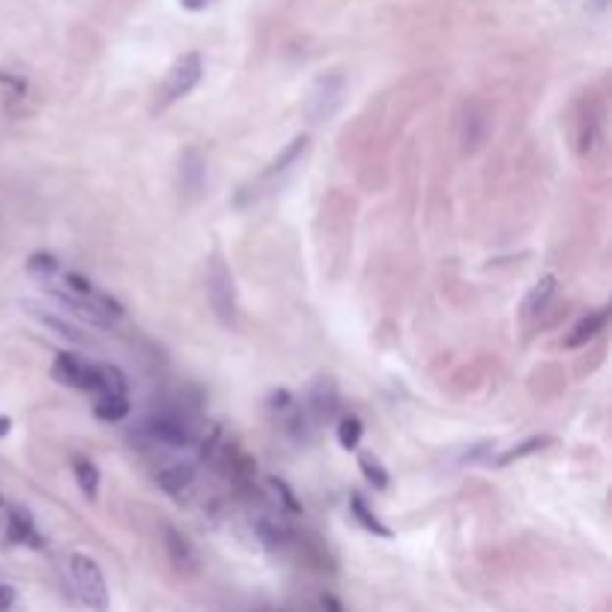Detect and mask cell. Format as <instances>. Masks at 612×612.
<instances>
[{"label":"cell","instance_id":"1","mask_svg":"<svg viewBox=\"0 0 612 612\" xmlns=\"http://www.w3.org/2000/svg\"><path fill=\"white\" fill-rule=\"evenodd\" d=\"M69 574H72V585H75L78 598L87 609L93 612L108 609V583H105L99 561L87 556V553H75L69 559Z\"/></svg>","mask_w":612,"mask_h":612},{"label":"cell","instance_id":"2","mask_svg":"<svg viewBox=\"0 0 612 612\" xmlns=\"http://www.w3.org/2000/svg\"><path fill=\"white\" fill-rule=\"evenodd\" d=\"M203 78V57L198 51H189L183 54L174 67L168 69L165 81H161L159 93H156V105H153V111H165L170 108L174 102H179L183 96H189L194 87H198V81Z\"/></svg>","mask_w":612,"mask_h":612},{"label":"cell","instance_id":"3","mask_svg":"<svg viewBox=\"0 0 612 612\" xmlns=\"http://www.w3.org/2000/svg\"><path fill=\"white\" fill-rule=\"evenodd\" d=\"M344 93H347V81L341 72H326L311 84L305 96V117L311 122H326L332 120L338 108L344 105Z\"/></svg>","mask_w":612,"mask_h":612},{"label":"cell","instance_id":"4","mask_svg":"<svg viewBox=\"0 0 612 612\" xmlns=\"http://www.w3.org/2000/svg\"><path fill=\"white\" fill-rule=\"evenodd\" d=\"M207 296H209V305H212V311H216L218 320L233 323V314H236L233 275L218 255H212L209 266H207Z\"/></svg>","mask_w":612,"mask_h":612},{"label":"cell","instance_id":"5","mask_svg":"<svg viewBox=\"0 0 612 612\" xmlns=\"http://www.w3.org/2000/svg\"><path fill=\"white\" fill-rule=\"evenodd\" d=\"M144 434L159 445L168 448H189L194 443V430L189 428V421L183 419L179 412L161 410L153 412L150 419L144 421Z\"/></svg>","mask_w":612,"mask_h":612},{"label":"cell","instance_id":"6","mask_svg":"<svg viewBox=\"0 0 612 612\" xmlns=\"http://www.w3.org/2000/svg\"><path fill=\"white\" fill-rule=\"evenodd\" d=\"M51 377L57 382H63V386H69V388L90 391V395H93V388H96V362H87L84 356L72 353V349H60V353L54 356Z\"/></svg>","mask_w":612,"mask_h":612},{"label":"cell","instance_id":"7","mask_svg":"<svg viewBox=\"0 0 612 612\" xmlns=\"http://www.w3.org/2000/svg\"><path fill=\"white\" fill-rule=\"evenodd\" d=\"M177 177H179V192H183V198L198 200L203 189H207V159H203V153L198 146H189V150L179 156Z\"/></svg>","mask_w":612,"mask_h":612},{"label":"cell","instance_id":"8","mask_svg":"<svg viewBox=\"0 0 612 612\" xmlns=\"http://www.w3.org/2000/svg\"><path fill=\"white\" fill-rule=\"evenodd\" d=\"M6 544L30 546V550H39L45 544L43 535L36 532V517L24 505H10L6 508Z\"/></svg>","mask_w":612,"mask_h":612},{"label":"cell","instance_id":"9","mask_svg":"<svg viewBox=\"0 0 612 612\" xmlns=\"http://www.w3.org/2000/svg\"><path fill=\"white\" fill-rule=\"evenodd\" d=\"M161 537H165V553H168L170 565H174L177 570H183V574H194V570L200 568V559H198V553H194L192 541L179 532L177 526H170V523L161 526Z\"/></svg>","mask_w":612,"mask_h":612},{"label":"cell","instance_id":"10","mask_svg":"<svg viewBox=\"0 0 612 612\" xmlns=\"http://www.w3.org/2000/svg\"><path fill=\"white\" fill-rule=\"evenodd\" d=\"M338 406H341V395H338V386H334V380L323 377L317 380V386L311 388V397H308V410H311L314 421H332L334 415H338Z\"/></svg>","mask_w":612,"mask_h":612},{"label":"cell","instance_id":"11","mask_svg":"<svg viewBox=\"0 0 612 612\" xmlns=\"http://www.w3.org/2000/svg\"><path fill=\"white\" fill-rule=\"evenodd\" d=\"M607 320H609V314H607V308H598V311H589L579 320L574 329H570V334L565 338V347L568 349H577V347H585L589 341H594L598 334L607 329Z\"/></svg>","mask_w":612,"mask_h":612},{"label":"cell","instance_id":"12","mask_svg":"<svg viewBox=\"0 0 612 612\" xmlns=\"http://www.w3.org/2000/svg\"><path fill=\"white\" fill-rule=\"evenodd\" d=\"M72 475H75V484L87 499H96L102 487V472L93 463V457L87 454H72Z\"/></svg>","mask_w":612,"mask_h":612},{"label":"cell","instance_id":"13","mask_svg":"<svg viewBox=\"0 0 612 612\" xmlns=\"http://www.w3.org/2000/svg\"><path fill=\"white\" fill-rule=\"evenodd\" d=\"M96 397H126L129 395V380L120 367L96 362Z\"/></svg>","mask_w":612,"mask_h":612},{"label":"cell","instance_id":"14","mask_svg":"<svg viewBox=\"0 0 612 612\" xmlns=\"http://www.w3.org/2000/svg\"><path fill=\"white\" fill-rule=\"evenodd\" d=\"M305 150H308V135H296L293 137V141L284 146V150L279 153V156H275L272 161H269V168L263 170V174H260V179H275V177H281V174H287V170L296 165V161L305 156Z\"/></svg>","mask_w":612,"mask_h":612},{"label":"cell","instance_id":"15","mask_svg":"<svg viewBox=\"0 0 612 612\" xmlns=\"http://www.w3.org/2000/svg\"><path fill=\"white\" fill-rule=\"evenodd\" d=\"M349 514H353V520L358 526L365 529V532H371V535H377V537H391L395 532L382 523V520L377 517V511L367 505V499L362 493H349Z\"/></svg>","mask_w":612,"mask_h":612},{"label":"cell","instance_id":"16","mask_svg":"<svg viewBox=\"0 0 612 612\" xmlns=\"http://www.w3.org/2000/svg\"><path fill=\"white\" fill-rule=\"evenodd\" d=\"M24 269H27L30 279L39 281L43 287L54 284L63 275V263L54 255H48V251H34V255L27 257V266H24Z\"/></svg>","mask_w":612,"mask_h":612},{"label":"cell","instance_id":"17","mask_svg":"<svg viewBox=\"0 0 612 612\" xmlns=\"http://www.w3.org/2000/svg\"><path fill=\"white\" fill-rule=\"evenodd\" d=\"M156 481H159V487L165 490V493L179 496L183 490L192 487V481H194V467H192V463H170V467H165V469L159 472Z\"/></svg>","mask_w":612,"mask_h":612},{"label":"cell","instance_id":"18","mask_svg":"<svg viewBox=\"0 0 612 612\" xmlns=\"http://www.w3.org/2000/svg\"><path fill=\"white\" fill-rule=\"evenodd\" d=\"M559 287V279L556 275H544V279H537L535 281V287L526 293V299H523V314L526 317H535V314H541L546 305H550V299H553V293H556Z\"/></svg>","mask_w":612,"mask_h":612},{"label":"cell","instance_id":"19","mask_svg":"<svg viewBox=\"0 0 612 612\" xmlns=\"http://www.w3.org/2000/svg\"><path fill=\"white\" fill-rule=\"evenodd\" d=\"M255 532H257L260 541H263L266 550H272V553H279V550H284V546L290 544V529L284 526L281 520L260 517L255 523Z\"/></svg>","mask_w":612,"mask_h":612},{"label":"cell","instance_id":"20","mask_svg":"<svg viewBox=\"0 0 612 612\" xmlns=\"http://www.w3.org/2000/svg\"><path fill=\"white\" fill-rule=\"evenodd\" d=\"M546 445H553L550 436H529L520 445H514V448H508V451H502L493 463H496V467H508V463H514V460H523V457H532L537 451H544Z\"/></svg>","mask_w":612,"mask_h":612},{"label":"cell","instance_id":"21","mask_svg":"<svg viewBox=\"0 0 612 612\" xmlns=\"http://www.w3.org/2000/svg\"><path fill=\"white\" fill-rule=\"evenodd\" d=\"M358 469L367 478V484L373 490H386L388 487V469L380 463V457L373 451H358Z\"/></svg>","mask_w":612,"mask_h":612},{"label":"cell","instance_id":"22","mask_svg":"<svg viewBox=\"0 0 612 612\" xmlns=\"http://www.w3.org/2000/svg\"><path fill=\"white\" fill-rule=\"evenodd\" d=\"M362 434H365V424L358 415H341L338 419V443L344 451H358V443H362Z\"/></svg>","mask_w":612,"mask_h":612},{"label":"cell","instance_id":"23","mask_svg":"<svg viewBox=\"0 0 612 612\" xmlns=\"http://www.w3.org/2000/svg\"><path fill=\"white\" fill-rule=\"evenodd\" d=\"M93 412H96V419H102V421H122L132 412V404H129V395L126 397H96Z\"/></svg>","mask_w":612,"mask_h":612},{"label":"cell","instance_id":"24","mask_svg":"<svg viewBox=\"0 0 612 612\" xmlns=\"http://www.w3.org/2000/svg\"><path fill=\"white\" fill-rule=\"evenodd\" d=\"M24 308H27V314H34L39 323L48 326V329H54L57 334H63V338H69V341H81L78 329L69 320H63V317H57V314H48V311H39L34 302H24Z\"/></svg>","mask_w":612,"mask_h":612},{"label":"cell","instance_id":"25","mask_svg":"<svg viewBox=\"0 0 612 612\" xmlns=\"http://www.w3.org/2000/svg\"><path fill=\"white\" fill-rule=\"evenodd\" d=\"M269 487H272V493L279 496V502H281V508H284V511H290V514H302V502H299V496L293 493V487L287 484V481L279 478V475H272V478H269Z\"/></svg>","mask_w":612,"mask_h":612},{"label":"cell","instance_id":"26","mask_svg":"<svg viewBox=\"0 0 612 612\" xmlns=\"http://www.w3.org/2000/svg\"><path fill=\"white\" fill-rule=\"evenodd\" d=\"M0 84H4V90L10 96H21L27 93V81H24L21 75H12V72H6V69H0Z\"/></svg>","mask_w":612,"mask_h":612},{"label":"cell","instance_id":"27","mask_svg":"<svg viewBox=\"0 0 612 612\" xmlns=\"http://www.w3.org/2000/svg\"><path fill=\"white\" fill-rule=\"evenodd\" d=\"M290 406H296V401H293V395L290 391H275L272 397H269V410H275V412H287Z\"/></svg>","mask_w":612,"mask_h":612},{"label":"cell","instance_id":"28","mask_svg":"<svg viewBox=\"0 0 612 612\" xmlns=\"http://www.w3.org/2000/svg\"><path fill=\"white\" fill-rule=\"evenodd\" d=\"M15 598H19V592H15L12 585L0 583V612H10L15 607Z\"/></svg>","mask_w":612,"mask_h":612},{"label":"cell","instance_id":"29","mask_svg":"<svg viewBox=\"0 0 612 612\" xmlns=\"http://www.w3.org/2000/svg\"><path fill=\"white\" fill-rule=\"evenodd\" d=\"M320 607H323V612H344V603L334 598V594H323V598H320Z\"/></svg>","mask_w":612,"mask_h":612},{"label":"cell","instance_id":"30","mask_svg":"<svg viewBox=\"0 0 612 612\" xmlns=\"http://www.w3.org/2000/svg\"><path fill=\"white\" fill-rule=\"evenodd\" d=\"M179 4H183L185 10H192V12H200V10H207L212 0H179Z\"/></svg>","mask_w":612,"mask_h":612},{"label":"cell","instance_id":"31","mask_svg":"<svg viewBox=\"0 0 612 612\" xmlns=\"http://www.w3.org/2000/svg\"><path fill=\"white\" fill-rule=\"evenodd\" d=\"M12 430V419L10 415H0V436H6Z\"/></svg>","mask_w":612,"mask_h":612},{"label":"cell","instance_id":"32","mask_svg":"<svg viewBox=\"0 0 612 612\" xmlns=\"http://www.w3.org/2000/svg\"><path fill=\"white\" fill-rule=\"evenodd\" d=\"M4 505H6V502H4V496H0V508H4Z\"/></svg>","mask_w":612,"mask_h":612}]
</instances>
